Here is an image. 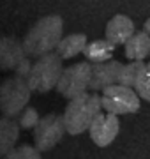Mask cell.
Segmentation results:
<instances>
[{"instance_id": "1", "label": "cell", "mask_w": 150, "mask_h": 159, "mask_svg": "<svg viewBox=\"0 0 150 159\" xmlns=\"http://www.w3.org/2000/svg\"><path fill=\"white\" fill-rule=\"evenodd\" d=\"M64 30V21L60 16H46L41 18L34 27L29 30V34L23 39V48L27 57H44L48 53H53L58 48Z\"/></svg>"}, {"instance_id": "2", "label": "cell", "mask_w": 150, "mask_h": 159, "mask_svg": "<svg viewBox=\"0 0 150 159\" xmlns=\"http://www.w3.org/2000/svg\"><path fill=\"white\" fill-rule=\"evenodd\" d=\"M101 110H103V101L97 94L87 92V94L69 101L67 108L64 111L67 133L76 136V134H81L83 131L90 129L94 120L101 115Z\"/></svg>"}, {"instance_id": "3", "label": "cell", "mask_w": 150, "mask_h": 159, "mask_svg": "<svg viewBox=\"0 0 150 159\" xmlns=\"http://www.w3.org/2000/svg\"><path fill=\"white\" fill-rule=\"evenodd\" d=\"M62 57L58 53H48L37 58L29 74V87L32 92L46 94L58 85L62 76Z\"/></svg>"}, {"instance_id": "4", "label": "cell", "mask_w": 150, "mask_h": 159, "mask_svg": "<svg viewBox=\"0 0 150 159\" xmlns=\"http://www.w3.org/2000/svg\"><path fill=\"white\" fill-rule=\"evenodd\" d=\"M30 87L29 80L16 76L6 80L0 87V110L4 117H20L27 110V104L30 101Z\"/></svg>"}, {"instance_id": "5", "label": "cell", "mask_w": 150, "mask_h": 159, "mask_svg": "<svg viewBox=\"0 0 150 159\" xmlns=\"http://www.w3.org/2000/svg\"><path fill=\"white\" fill-rule=\"evenodd\" d=\"M90 80H92V64L78 62L71 67L64 69L57 90L64 97L73 101L76 97L87 94V90L90 89Z\"/></svg>"}, {"instance_id": "6", "label": "cell", "mask_w": 150, "mask_h": 159, "mask_svg": "<svg viewBox=\"0 0 150 159\" xmlns=\"http://www.w3.org/2000/svg\"><path fill=\"white\" fill-rule=\"evenodd\" d=\"M103 108L111 115L136 113L139 110V96L134 89L124 85H113L101 94Z\"/></svg>"}, {"instance_id": "7", "label": "cell", "mask_w": 150, "mask_h": 159, "mask_svg": "<svg viewBox=\"0 0 150 159\" xmlns=\"http://www.w3.org/2000/svg\"><path fill=\"white\" fill-rule=\"evenodd\" d=\"M67 133L65 127V120L64 115H55L50 113L46 117H42L39 120L37 127L34 129V142H35V148L39 152H46L50 148H53L57 145L62 136Z\"/></svg>"}, {"instance_id": "8", "label": "cell", "mask_w": 150, "mask_h": 159, "mask_svg": "<svg viewBox=\"0 0 150 159\" xmlns=\"http://www.w3.org/2000/svg\"><path fill=\"white\" fill-rule=\"evenodd\" d=\"M124 64L118 60H110L103 64H92V80H90V90H106L113 85H118Z\"/></svg>"}, {"instance_id": "9", "label": "cell", "mask_w": 150, "mask_h": 159, "mask_svg": "<svg viewBox=\"0 0 150 159\" xmlns=\"http://www.w3.org/2000/svg\"><path fill=\"white\" fill-rule=\"evenodd\" d=\"M120 131V122H118V117L117 115H111V113H106V115H99L97 119L94 120V124L90 125V138L92 142L99 147H108L113 140L117 138Z\"/></svg>"}, {"instance_id": "10", "label": "cell", "mask_w": 150, "mask_h": 159, "mask_svg": "<svg viewBox=\"0 0 150 159\" xmlns=\"http://www.w3.org/2000/svg\"><path fill=\"white\" fill-rule=\"evenodd\" d=\"M27 60V51L23 43L11 37H4L0 41V69L4 71H16Z\"/></svg>"}, {"instance_id": "11", "label": "cell", "mask_w": 150, "mask_h": 159, "mask_svg": "<svg viewBox=\"0 0 150 159\" xmlns=\"http://www.w3.org/2000/svg\"><path fill=\"white\" fill-rule=\"evenodd\" d=\"M134 32V23L131 21V18L124 16V14H117L108 21L106 25V41H110L111 44L120 46L127 44V41L131 39Z\"/></svg>"}, {"instance_id": "12", "label": "cell", "mask_w": 150, "mask_h": 159, "mask_svg": "<svg viewBox=\"0 0 150 159\" xmlns=\"http://www.w3.org/2000/svg\"><path fill=\"white\" fill-rule=\"evenodd\" d=\"M126 57L131 62H143L147 57H150V35L147 32L139 30L127 41Z\"/></svg>"}, {"instance_id": "13", "label": "cell", "mask_w": 150, "mask_h": 159, "mask_svg": "<svg viewBox=\"0 0 150 159\" xmlns=\"http://www.w3.org/2000/svg\"><path fill=\"white\" fill-rule=\"evenodd\" d=\"M18 136H20V124L7 117H2L0 119V154L2 156H7L12 150L14 143L18 142Z\"/></svg>"}, {"instance_id": "14", "label": "cell", "mask_w": 150, "mask_h": 159, "mask_svg": "<svg viewBox=\"0 0 150 159\" xmlns=\"http://www.w3.org/2000/svg\"><path fill=\"white\" fill-rule=\"evenodd\" d=\"M113 51H115V44H111L110 41L103 39V41H92V43H88L83 53H85L88 62L103 64V62H110Z\"/></svg>"}, {"instance_id": "15", "label": "cell", "mask_w": 150, "mask_h": 159, "mask_svg": "<svg viewBox=\"0 0 150 159\" xmlns=\"http://www.w3.org/2000/svg\"><path fill=\"white\" fill-rule=\"evenodd\" d=\"M87 48V35L85 34H71L65 35L57 48V53L64 58H73L76 55L83 53Z\"/></svg>"}, {"instance_id": "16", "label": "cell", "mask_w": 150, "mask_h": 159, "mask_svg": "<svg viewBox=\"0 0 150 159\" xmlns=\"http://www.w3.org/2000/svg\"><path fill=\"white\" fill-rule=\"evenodd\" d=\"M143 67H145L143 62H129V64H124V69H122L118 85L134 89V87H136V81H138V78H139V73H141V69H143Z\"/></svg>"}, {"instance_id": "17", "label": "cell", "mask_w": 150, "mask_h": 159, "mask_svg": "<svg viewBox=\"0 0 150 159\" xmlns=\"http://www.w3.org/2000/svg\"><path fill=\"white\" fill-rule=\"evenodd\" d=\"M134 90H136V94H138L141 99L150 102V64H145V67L141 69Z\"/></svg>"}, {"instance_id": "18", "label": "cell", "mask_w": 150, "mask_h": 159, "mask_svg": "<svg viewBox=\"0 0 150 159\" xmlns=\"http://www.w3.org/2000/svg\"><path fill=\"white\" fill-rule=\"evenodd\" d=\"M4 159H41V152L30 145H20L12 148L7 156H4Z\"/></svg>"}, {"instance_id": "19", "label": "cell", "mask_w": 150, "mask_h": 159, "mask_svg": "<svg viewBox=\"0 0 150 159\" xmlns=\"http://www.w3.org/2000/svg\"><path fill=\"white\" fill-rule=\"evenodd\" d=\"M39 115H37V111H35L34 108H27L23 111V113L18 117V124H20V127H23V129H32V127H37V124H39Z\"/></svg>"}, {"instance_id": "20", "label": "cell", "mask_w": 150, "mask_h": 159, "mask_svg": "<svg viewBox=\"0 0 150 159\" xmlns=\"http://www.w3.org/2000/svg\"><path fill=\"white\" fill-rule=\"evenodd\" d=\"M143 32H147V34L150 35V20H147V21H145V25H143Z\"/></svg>"}]
</instances>
